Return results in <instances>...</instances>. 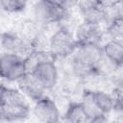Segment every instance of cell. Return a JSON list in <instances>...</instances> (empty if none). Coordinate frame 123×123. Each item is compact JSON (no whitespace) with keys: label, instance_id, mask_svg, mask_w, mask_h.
Masks as SVG:
<instances>
[{"label":"cell","instance_id":"1","mask_svg":"<svg viewBox=\"0 0 123 123\" xmlns=\"http://www.w3.org/2000/svg\"><path fill=\"white\" fill-rule=\"evenodd\" d=\"M0 121L15 122L25 120L30 115V106L25 95L19 90L1 86Z\"/></svg>","mask_w":123,"mask_h":123},{"label":"cell","instance_id":"2","mask_svg":"<svg viewBox=\"0 0 123 123\" xmlns=\"http://www.w3.org/2000/svg\"><path fill=\"white\" fill-rule=\"evenodd\" d=\"M78 43L76 41L74 33L67 27L62 25L49 38V51L56 57V59L69 58L75 51Z\"/></svg>","mask_w":123,"mask_h":123},{"label":"cell","instance_id":"3","mask_svg":"<svg viewBox=\"0 0 123 123\" xmlns=\"http://www.w3.org/2000/svg\"><path fill=\"white\" fill-rule=\"evenodd\" d=\"M0 66L1 77L8 82H17L28 73L26 60L16 54L2 52Z\"/></svg>","mask_w":123,"mask_h":123},{"label":"cell","instance_id":"4","mask_svg":"<svg viewBox=\"0 0 123 123\" xmlns=\"http://www.w3.org/2000/svg\"><path fill=\"white\" fill-rule=\"evenodd\" d=\"M78 6L83 21L85 22L98 25L107 23L109 26L113 21L110 16L111 9L103 7L97 0H84L83 2H79Z\"/></svg>","mask_w":123,"mask_h":123},{"label":"cell","instance_id":"5","mask_svg":"<svg viewBox=\"0 0 123 123\" xmlns=\"http://www.w3.org/2000/svg\"><path fill=\"white\" fill-rule=\"evenodd\" d=\"M69 12L62 9L49 0H38L34 7V15L39 25H46L63 21Z\"/></svg>","mask_w":123,"mask_h":123},{"label":"cell","instance_id":"6","mask_svg":"<svg viewBox=\"0 0 123 123\" xmlns=\"http://www.w3.org/2000/svg\"><path fill=\"white\" fill-rule=\"evenodd\" d=\"M1 46L3 52L16 54L25 60L36 50V46L32 42L26 40L21 36L10 32L2 33Z\"/></svg>","mask_w":123,"mask_h":123},{"label":"cell","instance_id":"7","mask_svg":"<svg viewBox=\"0 0 123 123\" xmlns=\"http://www.w3.org/2000/svg\"><path fill=\"white\" fill-rule=\"evenodd\" d=\"M33 113L38 121L44 123H54L61 120V113L56 101L47 95H43L35 102Z\"/></svg>","mask_w":123,"mask_h":123},{"label":"cell","instance_id":"8","mask_svg":"<svg viewBox=\"0 0 123 123\" xmlns=\"http://www.w3.org/2000/svg\"><path fill=\"white\" fill-rule=\"evenodd\" d=\"M55 62L56 61H41L30 71L47 90L52 89L57 85L59 79V71Z\"/></svg>","mask_w":123,"mask_h":123},{"label":"cell","instance_id":"9","mask_svg":"<svg viewBox=\"0 0 123 123\" xmlns=\"http://www.w3.org/2000/svg\"><path fill=\"white\" fill-rule=\"evenodd\" d=\"M104 32L101 29V25L92 24L83 21L78 25L74 36L78 44L84 43H98L101 45V39Z\"/></svg>","mask_w":123,"mask_h":123},{"label":"cell","instance_id":"10","mask_svg":"<svg viewBox=\"0 0 123 123\" xmlns=\"http://www.w3.org/2000/svg\"><path fill=\"white\" fill-rule=\"evenodd\" d=\"M16 83L18 86V89L24 95L32 99L34 102H36L40 97L45 95L44 92L47 90L31 72H28Z\"/></svg>","mask_w":123,"mask_h":123},{"label":"cell","instance_id":"11","mask_svg":"<svg viewBox=\"0 0 123 123\" xmlns=\"http://www.w3.org/2000/svg\"><path fill=\"white\" fill-rule=\"evenodd\" d=\"M81 102L90 119V122H104L107 121V115L104 114L99 108L96 106L93 98H92V90L88 88H85L82 93Z\"/></svg>","mask_w":123,"mask_h":123},{"label":"cell","instance_id":"12","mask_svg":"<svg viewBox=\"0 0 123 123\" xmlns=\"http://www.w3.org/2000/svg\"><path fill=\"white\" fill-rule=\"evenodd\" d=\"M63 120L72 123L90 122L82 102H70L63 114Z\"/></svg>","mask_w":123,"mask_h":123},{"label":"cell","instance_id":"13","mask_svg":"<svg viewBox=\"0 0 123 123\" xmlns=\"http://www.w3.org/2000/svg\"><path fill=\"white\" fill-rule=\"evenodd\" d=\"M92 98L99 108V110L106 115L111 113L115 107V98L114 96L103 89H95L92 90Z\"/></svg>","mask_w":123,"mask_h":123},{"label":"cell","instance_id":"14","mask_svg":"<svg viewBox=\"0 0 123 123\" xmlns=\"http://www.w3.org/2000/svg\"><path fill=\"white\" fill-rule=\"evenodd\" d=\"M103 54L110 59L112 62L117 64L118 66H123V43L109 39L104 45H102Z\"/></svg>","mask_w":123,"mask_h":123},{"label":"cell","instance_id":"15","mask_svg":"<svg viewBox=\"0 0 123 123\" xmlns=\"http://www.w3.org/2000/svg\"><path fill=\"white\" fill-rule=\"evenodd\" d=\"M107 34L110 39L123 43V19L116 17L107 28Z\"/></svg>","mask_w":123,"mask_h":123},{"label":"cell","instance_id":"16","mask_svg":"<svg viewBox=\"0 0 123 123\" xmlns=\"http://www.w3.org/2000/svg\"><path fill=\"white\" fill-rule=\"evenodd\" d=\"M28 0H0V5L3 11L9 13H15L22 12Z\"/></svg>","mask_w":123,"mask_h":123},{"label":"cell","instance_id":"17","mask_svg":"<svg viewBox=\"0 0 123 123\" xmlns=\"http://www.w3.org/2000/svg\"><path fill=\"white\" fill-rule=\"evenodd\" d=\"M53 2L54 4L58 5L62 9L69 12L73 8H75L77 5H79V0H49Z\"/></svg>","mask_w":123,"mask_h":123},{"label":"cell","instance_id":"18","mask_svg":"<svg viewBox=\"0 0 123 123\" xmlns=\"http://www.w3.org/2000/svg\"><path fill=\"white\" fill-rule=\"evenodd\" d=\"M105 8H113L121 3L123 0H97Z\"/></svg>","mask_w":123,"mask_h":123},{"label":"cell","instance_id":"19","mask_svg":"<svg viewBox=\"0 0 123 123\" xmlns=\"http://www.w3.org/2000/svg\"><path fill=\"white\" fill-rule=\"evenodd\" d=\"M115 10V13H116V17L123 19V1L121 3H119L117 6L114 7Z\"/></svg>","mask_w":123,"mask_h":123}]
</instances>
